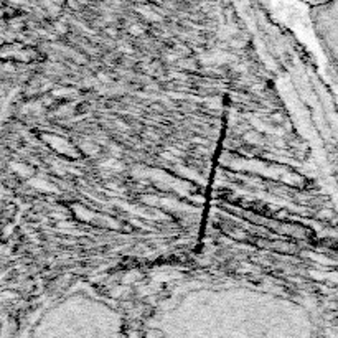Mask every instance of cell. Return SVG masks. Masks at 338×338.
I'll return each instance as SVG.
<instances>
[{
	"instance_id": "obj_1",
	"label": "cell",
	"mask_w": 338,
	"mask_h": 338,
	"mask_svg": "<svg viewBox=\"0 0 338 338\" xmlns=\"http://www.w3.org/2000/svg\"><path fill=\"white\" fill-rule=\"evenodd\" d=\"M300 2L310 5L312 9H313V7H319V5H323V4H327V2H332V0H300Z\"/></svg>"
}]
</instances>
